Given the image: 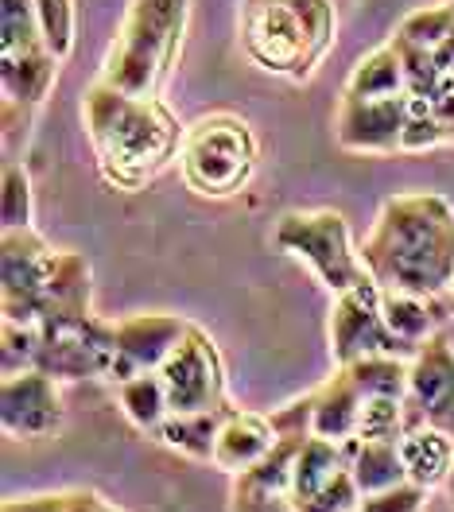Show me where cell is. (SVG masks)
I'll list each match as a JSON object with an SVG mask.
<instances>
[{
	"instance_id": "obj_1",
	"label": "cell",
	"mask_w": 454,
	"mask_h": 512,
	"mask_svg": "<svg viewBox=\"0 0 454 512\" xmlns=\"http://www.w3.org/2000/svg\"><path fill=\"white\" fill-rule=\"evenodd\" d=\"M361 260L385 291L447 295L454 284V206L435 191L385 198Z\"/></svg>"
},
{
	"instance_id": "obj_2",
	"label": "cell",
	"mask_w": 454,
	"mask_h": 512,
	"mask_svg": "<svg viewBox=\"0 0 454 512\" xmlns=\"http://www.w3.org/2000/svg\"><path fill=\"white\" fill-rule=\"evenodd\" d=\"M86 136L98 152L105 183L117 191H140L183 152L187 128L160 97H136L94 82L82 97Z\"/></svg>"
},
{
	"instance_id": "obj_3",
	"label": "cell",
	"mask_w": 454,
	"mask_h": 512,
	"mask_svg": "<svg viewBox=\"0 0 454 512\" xmlns=\"http://www.w3.org/2000/svg\"><path fill=\"white\" fill-rule=\"evenodd\" d=\"M338 39L334 0H245L241 47L264 74L307 82Z\"/></svg>"
},
{
	"instance_id": "obj_4",
	"label": "cell",
	"mask_w": 454,
	"mask_h": 512,
	"mask_svg": "<svg viewBox=\"0 0 454 512\" xmlns=\"http://www.w3.org/2000/svg\"><path fill=\"white\" fill-rule=\"evenodd\" d=\"M191 24V0H129L113 35L98 82L136 97H160L163 82L183 55Z\"/></svg>"
},
{
	"instance_id": "obj_5",
	"label": "cell",
	"mask_w": 454,
	"mask_h": 512,
	"mask_svg": "<svg viewBox=\"0 0 454 512\" xmlns=\"http://www.w3.org/2000/svg\"><path fill=\"white\" fill-rule=\"evenodd\" d=\"M260 144L245 117L237 113H206L183 136L179 167L187 187L202 198H233L257 175Z\"/></svg>"
},
{
	"instance_id": "obj_6",
	"label": "cell",
	"mask_w": 454,
	"mask_h": 512,
	"mask_svg": "<svg viewBox=\"0 0 454 512\" xmlns=\"http://www.w3.org/2000/svg\"><path fill=\"white\" fill-rule=\"evenodd\" d=\"M276 249L303 260L326 291L342 295L361 288L369 276L365 260L354 249L350 225L338 210H292L276 222Z\"/></svg>"
},
{
	"instance_id": "obj_7",
	"label": "cell",
	"mask_w": 454,
	"mask_h": 512,
	"mask_svg": "<svg viewBox=\"0 0 454 512\" xmlns=\"http://www.w3.org/2000/svg\"><path fill=\"white\" fill-rule=\"evenodd\" d=\"M117 357V322L86 315H51L39 322V365L55 381L101 377L109 381Z\"/></svg>"
},
{
	"instance_id": "obj_8",
	"label": "cell",
	"mask_w": 454,
	"mask_h": 512,
	"mask_svg": "<svg viewBox=\"0 0 454 512\" xmlns=\"http://www.w3.org/2000/svg\"><path fill=\"white\" fill-rule=\"evenodd\" d=\"M381 284L365 280L361 288L342 291L330 311V353L334 365H354L361 357H404L412 361L420 346L400 338L385 319L381 307Z\"/></svg>"
},
{
	"instance_id": "obj_9",
	"label": "cell",
	"mask_w": 454,
	"mask_h": 512,
	"mask_svg": "<svg viewBox=\"0 0 454 512\" xmlns=\"http://www.w3.org/2000/svg\"><path fill=\"white\" fill-rule=\"evenodd\" d=\"M167 384L171 412H222L226 400V361L214 346V338L202 326H187L183 342L171 350L160 369Z\"/></svg>"
},
{
	"instance_id": "obj_10",
	"label": "cell",
	"mask_w": 454,
	"mask_h": 512,
	"mask_svg": "<svg viewBox=\"0 0 454 512\" xmlns=\"http://www.w3.org/2000/svg\"><path fill=\"white\" fill-rule=\"evenodd\" d=\"M59 256L63 253L51 249L35 229H4V319L39 326Z\"/></svg>"
},
{
	"instance_id": "obj_11",
	"label": "cell",
	"mask_w": 454,
	"mask_h": 512,
	"mask_svg": "<svg viewBox=\"0 0 454 512\" xmlns=\"http://www.w3.org/2000/svg\"><path fill=\"white\" fill-rule=\"evenodd\" d=\"M408 125V94L400 97H342L334 117L338 148L357 156H392L400 152Z\"/></svg>"
},
{
	"instance_id": "obj_12",
	"label": "cell",
	"mask_w": 454,
	"mask_h": 512,
	"mask_svg": "<svg viewBox=\"0 0 454 512\" xmlns=\"http://www.w3.org/2000/svg\"><path fill=\"white\" fill-rule=\"evenodd\" d=\"M431 423L454 435V346L447 330L431 334L408 373V431Z\"/></svg>"
},
{
	"instance_id": "obj_13",
	"label": "cell",
	"mask_w": 454,
	"mask_h": 512,
	"mask_svg": "<svg viewBox=\"0 0 454 512\" xmlns=\"http://www.w3.org/2000/svg\"><path fill=\"white\" fill-rule=\"evenodd\" d=\"M0 423L12 439H47L63 427V400L55 377L43 369L12 373L0 388Z\"/></svg>"
},
{
	"instance_id": "obj_14",
	"label": "cell",
	"mask_w": 454,
	"mask_h": 512,
	"mask_svg": "<svg viewBox=\"0 0 454 512\" xmlns=\"http://www.w3.org/2000/svg\"><path fill=\"white\" fill-rule=\"evenodd\" d=\"M191 322L179 315H132V319L117 322V357L109 369V381L125 384L140 373H156L171 350L183 342Z\"/></svg>"
},
{
	"instance_id": "obj_15",
	"label": "cell",
	"mask_w": 454,
	"mask_h": 512,
	"mask_svg": "<svg viewBox=\"0 0 454 512\" xmlns=\"http://www.w3.org/2000/svg\"><path fill=\"white\" fill-rule=\"evenodd\" d=\"M55 78H59V59H55L47 47L24 51V55H0L4 132H8V136L32 121V113L47 101V94H51Z\"/></svg>"
},
{
	"instance_id": "obj_16",
	"label": "cell",
	"mask_w": 454,
	"mask_h": 512,
	"mask_svg": "<svg viewBox=\"0 0 454 512\" xmlns=\"http://www.w3.org/2000/svg\"><path fill=\"white\" fill-rule=\"evenodd\" d=\"M276 439H280V431H276L272 416L237 412V408H233L226 419V427H222V435H218L214 462H218L222 470H229V474H245V470H253L260 458L276 447Z\"/></svg>"
},
{
	"instance_id": "obj_17",
	"label": "cell",
	"mask_w": 454,
	"mask_h": 512,
	"mask_svg": "<svg viewBox=\"0 0 454 512\" xmlns=\"http://www.w3.org/2000/svg\"><path fill=\"white\" fill-rule=\"evenodd\" d=\"M361 412H365V392L357 388L350 369L338 365V373L323 388H315V435L334 439V443L357 439Z\"/></svg>"
},
{
	"instance_id": "obj_18",
	"label": "cell",
	"mask_w": 454,
	"mask_h": 512,
	"mask_svg": "<svg viewBox=\"0 0 454 512\" xmlns=\"http://www.w3.org/2000/svg\"><path fill=\"white\" fill-rule=\"evenodd\" d=\"M400 454L408 466V481H416L423 489L447 485L454 474V435L443 427L420 423L400 439Z\"/></svg>"
},
{
	"instance_id": "obj_19",
	"label": "cell",
	"mask_w": 454,
	"mask_h": 512,
	"mask_svg": "<svg viewBox=\"0 0 454 512\" xmlns=\"http://www.w3.org/2000/svg\"><path fill=\"white\" fill-rule=\"evenodd\" d=\"M346 454H350V474H354L361 497L369 493H385L392 485L408 481V466L400 443H385V439H346Z\"/></svg>"
},
{
	"instance_id": "obj_20",
	"label": "cell",
	"mask_w": 454,
	"mask_h": 512,
	"mask_svg": "<svg viewBox=\"0 0 454 512\" xmlns=\"http://www.w3.org/2000/svg\"><path fill=\"white\" fill-rule=\"evenodd\" d=\"M233 408H222V412H171L156 427V439L163 447L179 450L187 458H198V462H214V450H218V435L226 427V419Z\"/></svg>"
},
{
	"instance_id": "obj_21",
	"label": "cell",
	"mask_w": 454,
	"mask_h": 512,
	"mask_svg": "<svg viewBox=\"0 0 454 512\" xmlns=\"http://www.w3.org/2000/svg\"><path fill=\"white\" fill-rule=\"evenodd\" d=\"M342 470H350L346 443H334V439H323V435H311V439H307V447L299 450V458H295L292 501L295 505L311 501V497H315V493H323L326 485L338 478Z\"/></svg>"
},
{
	"instance_id": "obj_22",
	"label": "cell",
	"mask_w": 454,
	"mask_h": 512,
	"mask_svg": "<svg viewBox=\"0 0 454 512\" xmlns=\"http://www.w3.org/2000/svg\"><path fill=\"white\" fill-rule=\"evenodd\" d=\"M408 94V74H404V59L396 51V43H385L377 51H369L365 59H357L342 97H400Z\"/></svg>"
},
{
	"instance_id": "obj_23",
	"label": "cell",
	"mask_w": 454,
	"mask_h": 512,
	"mask_svg": "<svg viewBox=\"0 0 454 512\" xmlns=\"http://www.w3.org/2000/svg\"><path fill=\"white\" fill-rule=\"evenodd\" d=\"M117 396H121V412L132 419V427H140L148 435H156V427L171 416V400H167V384H163L160 369L117 384Z\"/></svg>"
},
{
	"instance_id": "obj_24",
	"label": "cell",
	"mask_w": 454,
	"mask_h": 512,
	"mask_svg": "<svg viewBox=\"0 0 454 512\" xmlns=\"http://www.w3.org/2000/svg\"><path fill=\"white\" fill-rule=\"evenodd\" d=\"M346 369H350V377L357 381V388L365 392V400H373V396L408 400L412 361H404V357H361V361L346 365Z\"/></svg>"
},
{
	"instance_id": "obj_25",
	"label": "cell",
	"mask_w": 454,
	"mask_h": 512,
	"mask_svg": "<svg viewBox=\"0 0 454 512\" xmlns=\"http://www.w3.org/2000/svg\"><path fill=\"white\" fill-rule=\"evenodd\" d=\"M47 47L39 32V16H35L32 0H4L0 4V55H24Z\"/></svg>"
},
{
	"instance_id": "obj_26",
	"label": "cell",
	"mask_w": 454,
	"mask_h": 512,
	"mask_svg": "<svg viewBox=\"0 0 454 512\" xmlns=\"http://www.w3.org/2000/svg\"><path fill=\"white\" fill-rule=\"evenodd\" d=\"M439 144H454V125H447L423 97L408 94V125H404L400 152H427Z\"/></svg>"
},
{
	"instance_id": "obj_27",
	"label": "cell",
	"mask_w": 454,
	"mask_h": 512,
	"mask_svg": "<svg viewBox=\"0 0 454 512\" xmlns=\"http://www.w3.org/2000/svg\"><path fill=\"white\" fill-rule=\"evenodd\" d=\"M35 16H39V32L47 51L66 63L70 51H74V32H78V12H74V0H32Z\"/></svg>"
},
{
	"instance_id": "obj_28",
	"label": "cell",
	"mask_w": 454,
	"mask_h": 512,
	"mask_svg": "<svg viewBox=\"0 0 454 512\" xmlns=\"http://www.w3.org/2000/svg\"><path fill=\"white\" fill-rule=\"evenodd\" d=\"M404 435H408V400H396V396H373V400H365L357 439L400 443Z\"/></svg>"
},
{
	"instance_id": "obj_29",
	"label": "cell",
	"mask_w": 454,
	"mask_h": 512,
	"mask_svg": "<svg viewBox=\"0 0 454 512\" xmlns=\"http://www.w3.org/2000/svg\"><path fill=\"white\" fill-rule=\"evenodd\" d=\"M454 32V0L447 4H435V8H420V12H412L404 24H400V32L408 43H416L423 51H439L443 47V39Z\"/></svg>"
},
{
	"instance_id": "obj_30",
	"label": "cell",
	"mask_w": 454,
	"mask_h": 512,
	"mask_svg": "<svg viewBox=\"0 0 454 512\" xmlns=\"http://www.w3.org/2000/svg\"><path fill=\"white\" fill-rule=\"evenodd\" d=\"M39 365V326H24V322L4 319V334H0V373H28Z\"/></svg>"
},
{
	"instance_id": "obj_31",
	"label": "cell",
	"mask_w": 454,
	"mask_h": 512,
	"mask_svg": "<svg viewBox=\"0 0 454 512\" xmlns=\"http://www.w3.org/2000/svg\"><path fill=\"white\" fill-rule=\"evenodd\" d=\"M0 218L4 229H35V202H32V179L20 163L8 160L4 167V202H0Z\"/></svg>"
},
{
	"instance_id": "obj_32",
	"label": "cell",
	"mask_w": 454,
	"mask_h": 512,
	"mask_svg": "<svg viewBox=\"0 0 454 512\" xmlns=\"http://www.w3.org/2000/svg\"><path fill=\"white\" fill-rule=\"evenodd\" d=\"M4 512H117V509L105 505L101 493L70 489V493H47V497H28V501H8Z\"/></svg>"
},
{
	"instance_id": "obj_33",
	"label": "cell",
	"mask_w": 454,
	"mask_h": 512,
	"mask_svg": "<svg viewBox=\"0 0 454 512\" xmlns=\"http://www.w3.org/2000/svg\"><path fill=\"white\" fill-rule=\"evenodd\" d=\"M361 505V489L350 470H342L338 478L326 485L323 493H315L311 501H303L299 512H354Z\"/></svg>"
},
{
	"instance_id": "obj_34",
	"label": "cell",
	"mask_w": 454,
	"mask_h": 512,
	"mask_svg": "<svg viewBox=\"0 0 454 512\" xmlns=\"http://www.w3.org/2000/svg\"><path fill=\"white\" fill-rule=\"evenodd\" d=\"M423 501H427V489L416 481H404V485H392L385 493L361 497L357 512H423Z\"/></svg>"
},
{
	"instance_id": "obj_35",
	"label": "cell",
	"mask_w": 454,
	"mask_h": 512,
	"mask_svg": "<svg viewBox=\"0 0 454 512\" xmlns=\"http://www.w3.org/2000/svg\"><path fill=\"white\" fill-rule=\"evenodd\" d=\"M233 509L237 512H299V505L292 501V493L257 489V485L237 481V489H233Z\"/></svg>"
},
{
	"instance_id": "obj_36",
	"label": "cell",
	"mask_w": 454,
	"mask_h": 512,
	"mask_svg": "<svg viewBox=\"0 0 454 512\" xmlns=\"http://www.w3.org/2000/svg\"><path fill=\"white\" fill-rule=\"evenodd\" d=\"M443 299H447V307H451V319H454V284H451V291H447Z\"/></svg>"
},
{
	"instance_id": "obj_37",
	"label": "cell",
	"mask_w": 454,
	"mask_h": 512,
	"mask_svg": "<svg viewBox=\"0 0 454 512\" xmlns=\"http://www.w3.org/2000/svg\"><path fill=\"white\" fill-rule=\"evenodd\" d=\"M443 330H447V338H451V346H454V322L451 326H443Z\"/></svg>"
},
{
	"instance_id": "obj_38",
	"label": "cell",
	"mask_w": 454,
	"mask_h": 512,
	"mask_svg": "<svg viewBox=\"0 0 454 512\" xmlns=\"http://www.w3.org/2000/svg\"><path fill=\"white\" fill-rule=\"evenodd\" d=\"M447 485H451V493H454V474H451V481H447Z\"/></svg>"
}]
</instances>
